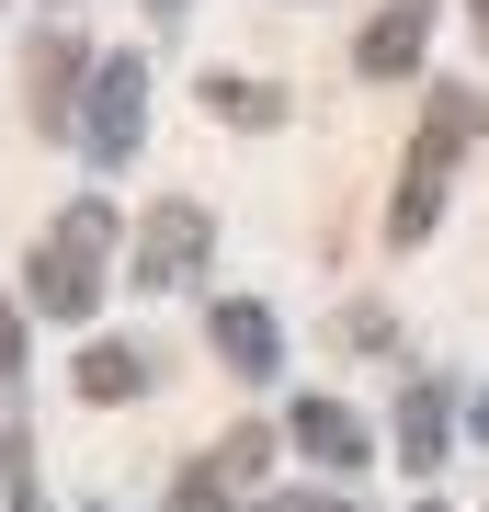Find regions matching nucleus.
I'll use <instances>...</instances> for the list:
<instances>
[{
    "mask_svg": "<svg viewBox=\"0 0 489 512\" xmlns=\"http://www.w3.org/2000/svg\"><path fill=\"white\" fill-rule=\"evenodd\" d=\"M489 126V103L478 92H433V126H421V148H410V171H399V205H387V239H421L444 217V171H455V148H467Z\"/></svg>",
    "mask_w": 489,
    "mask_h": 512,
    "instance_id": "f257e3e1",
    "label": "nucleus"
},
{
    "mask_svg": "<svg viewBox=\"0 0 489 512\" xmlns=\"http://www.w3.org/2000/svg\"><path fill=\"white\" fill-rule=\"evenodd\" d=\"M103 251H114V205L91 194L57 217V239L35 251V308L46 319H91V296H103Z\"/></svg>",
    "mask_w": 489,
    "mask_h": 512,
    "instance_id": "f03ea898",
    "label": "nucleus"
},
{
    "mask_svg": "<svg viewBox=\"0 0 489 512\" xmlns=\"http://www.w3.org/2000/svg\"><path fill=\"white\" fill-rule=\"evenodd\" d=\"M217 251V217H205L194 194H171V205H148V228H137V285H194V262Z\"/></svg>",
    "mask_w": 489,
    "mask_h": 512,
    "instance_id": "7ed1b4c3",
    "label": "nucleus"
},
{
    "mask_svg": "<svg viewBox=\"0 0 489 512\" xmlns=\"http://www.w3.org/2000/svg\"><path fill=\"white\" fill-rule=\"evenodd\" d=\"M137 126H148V69H137V57H103V69H91V114H80L91 160H126Z\"/></svg>",
    "mask_w": 489,
    "mask_h": 512,
    "instance_id": "20e7f679",
    "label": "nucleus"
},
{
    "mask_svg": "<svg viewBox=\"0 0 489 512\" xmlns=\"http://www.w3.org/2000/svg\"><path fill=\"white\" fill-rule=\"evenodd\" d=\"M421 46H433V12H421V0H387V12L364 23L353 69H364V80H399V69H421Z\"/></svg>",
    "mask_w": 489,
    "mask_h": 512,
    "instance_id": "39448f33",
    "label": "nucleus"
},
{
    "mask_svg": "<svg viewBox=\"0 0 489 512\" xmlns=\"http://www.w3.org/2000/svg\"><path fill=\"white\" fill-rule=\"evenodd\" d=\"M205 342H217V353H228L239 376H273V365H285V330H273V319L251 308V296H228V308L205 319Z\"/></svg>",
    "mask_w": 489,
    "mask_h": 512,
    "instance_id": "423d86ee",
    "label": "nucleus"
},
{
    "mask_svg": "<svg viewBox=\"0 0 489 512\" xmlns=\"http://www.w3.org/2000/svg\"><path fill=\"white\" fill-rule=\"evenodd\" d=\"M69 92H80V46H69V35H46V46H35V69H23V103H35V126H46V137H69Z\"/></svg>",
    "mask_w": 489,
    "mask_h": 512,
    "instance_id": "0eeeda50",
    "label": "nucleus"
},
{
    "mask_svg": "<svg viewBox=\"0 0 489 512\" xmlns=\"http://www.w3.org/2000/svg\"><path fill=\"white\" fill-rule=\"evenodd\" d=\"M137 387H148V353H137V342H91V353H80V399H91V410L137 399Z\"/></svg>",
    "mask_w": 489,
    "mask_h": 512,
    "instance_id": "6e6552de",
    "label": "nucleus"
},
{
    "mask_svg": "<svg viewBox=\"0 0 489 512\" xmlns=\"http://www.w3.org/2000/svg\"><path fill=\"white\" fill-rule=\"evenodd\" d=\"M205 114H228L239 137H262L273 114H285V92H273V80H239V69H205Z\"/></svg>",
    "mask_w": 489,
    "mask_h": 512,
    "instance_id": "1a4fd4ad",
    "label": "nucleus"
},
{
    "mask_svg": "<svg viewBox=\"0 0 489 512\" xmlns=\"http://www.w3.org/2000/svg\"><path fill=\"white\" fill-rule=\"evenodd\" d=\"M296 444L330 456V467H364V421H353L342 399H308V410H296Z\"/></svg>",
    "mask_w": 489,
    "mask_h": 512,
    "instance_id": "9d476101",
    "label": "nucleus"
},
{
    "mask_svg": "<svg viewBox=\"0 0 489 512\" xmlns=\"http://www.w3.org/2000/svg\"><path fill=\"white\" fill-rule=\"evenodd\" d=\"M399 456H410V467L444 456V387H410V399H399Z\"/></svg>",
    "mask_w": 489,
    "mask_h": 512,
    "instance_id": "9b49d317",
    "label": "nucleus"
},
{
    "mask_svg": "<svg viewBox=\"0 0 489 512\" xmlns=\"http://www.w3.org/2000/svg\"><path fill=\"white\" fill-rule=\"evenodd\" d=\"M262 456H273V433H262V421H239V433H228V444H217L205 467H217L228 490H239V478H262Z\"/></svg>",
    "mask_w": 489,
    "mask_h": 512,
    "instance_id": "f8f14e48",
    "label": "nucleus"
},
{
    "mask_svg": "<svg viewBox=\"0 0 489 512\" xmlns=\"http://www.w3.org/2000/svg\"><path fill=\"white\" fill-rule=\"evenodd\" d=\"M171 512H228V478H217V467H194V478L171 490Z\"/></svg>",
    "mask_w": 489,
    "mask_h": 512,
    "instance_id": "ddd939ff",
    "label": "nucleus"
},
{
    "mask_svg": "<svg viewBox=\"0 0 489 512\" xmlns=\"http://www.w3.org/2000/svg\"><path fill=\"white\" fill-rule=\"evenodd\" d=\"M0 376H23V319L0 308Z\"/></svg>",
    "mask_w": 489,
    "mask_h": 512,
    "instance_id": "4468645a",
    "label": "nucleus"
},
{
    "mask_svg": "<svg viewBox=\"0 0 489 512\" xmlns=\"http://www.w3.org/2000/svg\"><path fill=\"white\" fill-rule=\"evenodd\" d=\"M285 512H353V501H285Z\"/></svg>",
    "mask_w": 489,
    "mask_h": 512,
    "instance_id": "2eb2a0df",
    "label": "nucleus"
},
{
    "mask_svg": "<svg viewBox=\"0 0 489 512\" xmlns=\"http://www.w3.org/2000/svg\"><path fill=\"white\" fill-rule=\"evenodd\" d=\"M148 12H182V0H148Z\"/></svg>",
    "mask_w": 489,
    "mask_h": 512,
    "instance_id": "dca6fc26",
    "label": "nucleus"
},
{
    "mask_svg": "<svg viewBox=\"0 0 489 512\" xmlns=\"http://www.w3.org/2000/svg\"><path fill=\"white\" fill-rule=\"evenodd\" d=\"M478 35H489V0H478Z\"/></svg>",
    "mask_w": 489,
    "mask_h": 512,
    "instance_id": "f3484780",
    "label": "nucleus"
}]
</instances>
